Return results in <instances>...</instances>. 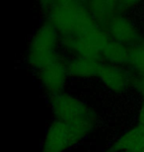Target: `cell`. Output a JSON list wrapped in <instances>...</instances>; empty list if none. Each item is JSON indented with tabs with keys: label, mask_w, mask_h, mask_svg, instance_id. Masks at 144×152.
<instances>
[{
	"label": "cell",
	"mask_w": 144,
	"mask_h": 152,
	"mask_svg": "<svg viewBox=\"0 0 144 152\" xmlns=\"http://www.w3.org/2000/svg\"><path fill=\"white\" fill-rule=\"evenodd\" d=\"M60 38L56 28L47 21L41 24L30 39L27 50V63L38 71L53 60L58 53Z\"/></svg>",
	"instance_id": "3"
},
{
	"label": "cell",
	"mask_w": 144,
	"mask_h": 152,
	"mask_svg": "<svg viewBox=\"0 0 144 152\" xmlns=\"http://www.w3.org/2000/svg\"><path fill=\"white\" fill-rule=\"evenodd\" d=\"M50 110L56 120L71 124L88 134L93 132L97 124V114L87 103L78 97L62 92L50 97Z\"/></svg>",
	"instance_id": "2"
},
{
	"label": "cell",
	"mask_w": 144,
	"mask_h": 152,
	"mask_svg": "<svg viewBox=\"0 0 144 152\" xmlns=\"http://www.w3.org/2000/svg\"><path fill=\"white\" fill-rule=\"evenodd\" d=\"M95 21L100 27L115 15L124 14L138 2L135 1H112V0H98L85 2Z\"/></svg>",
	"instance_id": "8"
},
{
	"label": "cell",
	"mask_w": 144,
	"mask_h": 152,
	"mask_svg": "<svg viewBox=\"0 0 144 152\" xmlns=\"http://www.w3.org/2000/svg\"><path fill=\"white\" fill-rule=\"evenodd\" d=\"M45 21L51 24L62 39L86 37L99 25L85 2L75 0H53L39 3Z\"/></svg>",
	"instance_id": "1"
},
{
	"label": "cell",
	"mask_w": 144,
	"mask_h": 152,
	"mask_svg": "<svg viewBox=\"0 0 144 152\" xmlns=\"http://www.w3.org/2000/svg\"><path fill=\"white\" fill-rule=\"evenodd\" d=\"M138 124L144 126V104L140 107L138 112Z\"/></svg>",
	"instance_id": "14"
},
{
	"label": "cell",
	"mask_w": 144,
	"mask_h": 152,
	"mask_svg": "<svg viewBox=\"0 0 144 152\" xmlns=\"http://www.w3.org/2000/svg\"><path fill=\"white\" fill-rule=\"evenodd\" d=\"M127 66L134 72H144V41L131 48Z\"/></svg>",
	"instance_id": "12"
},
{
	"label": "cell",
	"mask_w": 144,
	"mask_h": 152,
	"mask_svg": "<svg viewBox=\"0 0 144 152\" xmlns=\"http://www.w3.org/2000/svg\"><path fill=\"white\" fill-rule=\"evenodd\" d=\"M104 61L102 59L85 56H71L67 58L69 77L74 79L98 78Z\"/></svg>",
	"instance_id": "9"
},
{
	"label": "cell",
	"mask_w": 144,
	"mask_h": 152,
	"mask_svg": "<svg viewBox=\"0 0 144 152\" xmlns=\"http://www.w3.org/2000/svg\"><path fill=\"white\" fill-rule=\"evenodd\" d=\"M109 152H144V126L137 124L124 132L110 147Z\"/></svg>",
	"instance_id": "10"
},
{
	"label": "cell",
	"mask_w": 144,
	"mask_h": 152,
	"mask_svg": "<svg viewBox=\"0 0 144 152\" xmlns=\"http://www.w3.org/2000/svg\"><path fill=\"white\" fill-rule=\"evenodd\" d=\"M113 41L132 48L142 42L138 28L130 18L118 14L110 18L101 26Z\"/></svg>",
	"instance_id": "6"
},
{
	"label": "cell",
	"mask_w": 144,
	"mask_h": 152,
	"mask_svg": "<svg viewBox=\"0 0 144 152\" xmlns=\"http://www.w3.org/2000/svg\"><path fill=\"white\" fill-rule=\"evenodd\" d=\"M39 81L48 98L64 92L66 81L69 77L67 58L60 53L48 64L37 71Z\"/></svg>",
	"instance_id": "5"
},
{
	"label": "cell",
	"mask_w": 144,
	"mask_h": 152,
	"mask_svg": "<svg viewBox=\"0 0 144 152\" xmlns=\"http://www.w3.org/2000/svg\"><path fill=\"white\" fill-rule=\"evenodd\" d=\"M130 50L131 48L112 39L103 51L102 59L105 62L115 65H128L130 57Z\"/></svg>",
	"instance_id": "11"
},
{
	"label": "cell",
	"mask_w": 144,
	"mask_h": 152,
	"mask_svg": "<svg viewBox=\"0 0 144 152\" xmlns=\"http://www.w3.org/2000/svg\"><path fill=\"white\" fill-rule=\"evenodd\" d=\"M88 133L59 120L48 124L41 146V152H66L86 138Z\"/></svg>",
	"instance_id": "4"
},
{
	"label": "cell",
	"mask_w": 144,
	"mask_h": 152,
	"mask_svg": "<svg viewBox=\"0 0 144 152\" xmlns=\"http://www.w3.org/2000/svg\"><path fill=\"white\" fill-rule=\"evenodd\" d=\"M132 73L124 66L104 61L98 79L107 89L116 94H121L130 87Z\"/></svg>",
	"instance_id": "7"
},
{
	"label": "cell",
	"mask_w": 144,
	"mask_h": 152,
	"mask_svg": "<svg viewBox=\"0 0 144 152\" xmlns=\"http://www.w3.org/2000/svg\"><path fill=\"white\" fill-rule=\"evenodd\" d=\"M130 86L144 99V72H133Z\"/></svg>",
	"instance_id": "13"
}]
</instances>
